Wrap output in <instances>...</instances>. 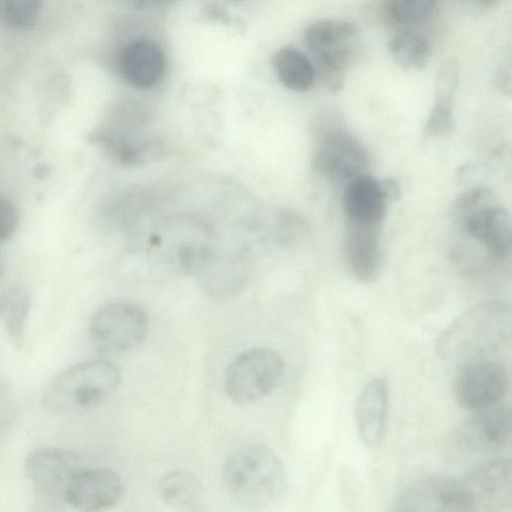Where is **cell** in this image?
<instances>
[{
    "mask_svg": "<svg viewBox=\"0 0 512 512\" xmlns=\"http://www.w3.org/2000/svg\"><path fill=\"white\" fill-rule=\"evenodd\" d=\"M512 310L508 303H478L455 318L438 336L436 351L453 364L480 360L509 343Z\"/></svg>",
    "mask_w": 512,
    "mask_h": 512,
    "instance_id": "obj_1",
    "label": "cell"
},
{
    "mask_svg": "<svg viewBox=\"0 0 512 512\" xmlns=\"http://www.w3.org/2000/svg\"><path fill=\"white\" fill-rule=\"evenodd\" d=\"M120 383L121 371L115 363L105 359L79 362L47 384L43 406L57 415L86 412L108 399Z\"/></svg>",
    "mask_w": 512,
    "mask_h": 512,
    "instance_id": "obj_2",
    "label": "cell"
},
{
    "mask_svg": "<svg viewBox=\"0 0 512 512\" xmlns=\"http://www.w3.org/2000/svg\"><path fill=\"white\" fill-rule=\"evenodd\" d=\"M150 123L147 109L133 101L115 104L89 134V141L107 156L124 165H138L163 153V143L146 134Z\"/></svg>",
    "mask_w": 512,
    "mask_h": 512,
    "instance_id": "obj_3",
    "label": "cell"
},
{
    "mask_svg": "<svg viewBox=\"0 0 512 512\" xmlns=\"http://www.w3.org/2000/svg\"><path fill=\"white\" fill-rule=\"evenodd\" d=\"M223 480L236 502L249 508H261L282 492L285 471L272 450L251 444L229 456L224 465Z\"/></svg>",
    "mask_w": 512,
    "mask_h": 512,
    "instance_id": "obj_4",
    "label": "cell"
},
{
    "mask_svg": "<svg viewBox=\"0 0 512 512\" xmlns=\"http://www.w3.org/2000/svg\"><path fill=\"white\" fill-rule=\"evenodd\" d=\"M304 40L324 83L332 91L340 89L358 49L357 28L345 20L320 19L308 26Z\"/></svg>",
    "mask_w": 512,
    "mask_h": 512,
    "instance_id": "obj_5",
    "label": "cell"
},
{
    "mask_svg": "<svg viewBox=\"0 0 512 512\" xmlns=\"http://www.w3.org/2000/svg\"><path fill=\"white\" fill-rule=\"evenodd\" d=\"M285 373L282 356L270 348H253L236 356L224 375L227 396L241 405L252 404L271 394Z\"/></svg>",
    "mask_w": 512,
    "mask_h": 512,
    "instance_id": "obj_6",
    "label": "cell"
},
{
    "mask_svg": "<svg viewBox=\"0 0 512 512\" xmlns=\"http://www.w3.org/2000/svg\"><path fill=\"white\" fill-rule=\"evenodd\" d=\"M148 318L136 304L113 301L93 315L89 334L95 349L104 355H116L139 346L147 336Z\"/></svg>",
    "mask_w": 512,
    "mask_h": 512,
    "instance_id": "obj_7",
    "label": "cell"
},
{
    "mask_svg": "<svg viewBox=\"0 0 512 512\" xmlns=\"http://www.w3.org/2000/svg\"><path fill=\"white\" fill-rule=\"evenodd\" d=\"M323 127L313 155L315 168L326 177L346 180L364 174L369 155L357 136L335 119Z\"/></svg>",
    "mask_w": 512,
    "mask_h": 512,
    "instance_id": "obj_8",
    "label": "cell"
},
{
    "mask_svg": "<svg viewBox=\"0 0 512 512\" xmlns=\"http://www.w3.org/2000/svg\"><path fill=\"white\" fill-rule=\"evenodd\" d=\"M395 510L404 512H475L464 477L434 475L418 479L398 496Z\"/></svg>",
    "mask_w": 512,
    "mask_h": 512,
    "instance_id": "obj_9",
    "label": "cell"
},
{
    "mask_svg": "<svg viewBox=\"0 0 512 512\" xmlns=\"http://www.w3.org/2000/svg\"><path fill=\"white\" fill-rule=\"evenodd\" d=\"M512 413L509 407L477 411L450 435L448 449L456 456H478L504 448L511 439Z\"/></svg>",
    "mask_w": 512,
    "mask_h": 512,
    "instance_id": "obj_10",
    "label": "cell"
},
{
    "mask_svg": "<svg viewBox=\"0 0 512 512\" xmlns=\"http://www.w3.org/2000/svg\"><path fill=\"white\" fill-rule=\"evenodd\" d=\"M460 366L452 388L462 408L475 412L491 408L507 393L510 376L501 363L480 359Z\"/></svg>",
    "mask_w": 512,
    "mask_h": 512,
    "instance_id": "obj_11",
    "label": "cell"
},
{
    "mask_svg": "<svg viewBox=\"0 0 512 512\" xmlns=\"http://www.w3.org/2000/svg\"><path fill=\"white\" fill-rule=\"evenodd\" d=\"M81 468L76 455L60 448L37 449L25 460L33 487L43 496L61 501Z\"/></svg>",
    "mask_w": 512,
    "mask_h": 512,
    "instance_id": "obj_12",
    "label": "cell"
},
{
    "mask_svg": "<svg viewBox=\"0 0 512 512\" xmlns=\"http://www.w3.org/2000/svg\"><path fill=\"white\" fill-rule=\"evenodd\" d=\"M123 492V481L115 471L105 467H82L73 479L64 502L82 511H101L116 505Z\"/></svg>",
    "mask_w": 512,
    "mask_h": 512,
    "instance_id": "obj_13",
    "label": "cell"
},
{
    "mask_svg": "<svg viewBox=\"0 0 512 512\" xmlns=\"http://www.w3.org/2000/svg\"><path fill=\"white\" fill-rule=\"evenodd\" d=\"M458 222L466 234L485 248L491 258L503 261L510 257L512 226L507 209L493 202L466 215Z\"/></svg>",
    "mask_w": 512,
    "mask_h": 512,
    "instance_id": "obj_14",
    "label": "cell"
},
{
    "mask_svg": "<svg viewBox=\"0 0 512 512\" xmlns=\"http://www.w3.org/2000/svg\"><path fill=\"white\" fill-rule=\"evenodd\" d=\"M474 501L475 512L503 511L512 503L510 460L496 459L464 476Z\"/></svg>",
    "mask_w": 512,
    "mask_h": 512,
    "instance_id": "obj_15",
    "label": "cell"
},
{
    "mask_svg": "<svg viewBox=\"0 0 512 512\" xmlns=\"http://www.w3.org/2000/svg\"><path fill=\"white\" fill-rule=\"evenodd\" d=\"M344 254L349 270L360 282H372L381 267L380 224L348 221Z\"/></svg>",
    "mask_w": 512,
    "mask_h": 512,
    "instance_id": "obj_16",
    "label": "cell"
},
{
    "mask_svg": "<svg viewBox=\"0 0 512 512\" xmlns=\"http://www.w3.org/2000/svg\"><path fill=\"white\" fill-rule=\"evenodd\" d=\"M389 388L384 378H373L362 388L355 406L359 438L369 447L378 446L386 432Z\"/></svg>",
    "mask_w": 512,
    "mask_h": 512,
    "instance_id": "obj_17",
    "label": "cell"
},
{
    "mask_svg": "<svg viewBox=\"0 0 512 512\" xmlns=\"http://www.w3.org/2000/svg\"><path fill=\"white\" fill-rule=\"evenodd\" d=\"M166 58L161 47L149 39H137L120 53L119 70L123 78L137 88H150L163 77Z\"/></svg>",
    "mask_w": 512,
    "mask_h": 512,
    "instance_id": "obj_18",
    "label": "cell"
},
{
    "mask_svg": "<svg viewBox=\"0 0 512 512\" xmlns=\"http://www.w3.org/2000/svg\"><path fill=\"white\" fill-rule=\"evenodd\" d=\"M389 199L382 180L366 173L347 182L343 204L348 221L381 224Z\"/></svg>",
    "mask_w": 512,
    "mask_h": 512,
    "instance_id": "obj_19",
    "label": "cell"
},
{
    "mask_svg": "<svg viewBox=\"0 0 512 512\" xmlns=\"http://www.w3.org/2000/svg\"><path fill=\"white\" fill-rule=\"evenodd\" d=\"M273 67L282 85L292 91L305 92L315 82L317 73L313 63L295 47L278 50L273 58Z\"/></svg>",
    "mask_w": 512,
    "mask_h": 512,
    "instance_id": "obj_20",
    "label": "cell"
},
{
    "mask_svg": "<svg viewBox=\"0 0 512 512\" xmlns=\"http://www.w3.org/2000/svg\"><path fill=\"white\" fill-rule=\"evenodd\" d=\"M30 306V294L24 288L11 287L0 294V320L10 340L17 346L23 342Z\"/></svg>",
    "mask_w": 512,
    "mask_h": 512,
    "instance_id": "obj_21",
    "label": "cell"
},
{
    "mask_svg": "<svg viewBox=\"0 0 512 512\" xmlns=\"http://www.w3.org/2000/svg\"><path fill=\"white\" fill-rule=\"evenodd\" d=\"M157 493L167 505L189 508L198 502L201 487L189 472L174 470L164 474L157 483Z\"/></svg>",
    "mask_w": 512,
    "mask_h": 512,
    "instance_id": "obj_22",
    "label": "cell"
},
{
    "mask_svg": "<svg viewBox=\"0 0 512 512\" xmlns=\"http://www.w3.org/2000/svg\"><path fill=\"white\" fill-rule=\"evenodd\" d=\"M389 52L393 60L403 69H423L431 55L429 41L414 31H401L389 42Z\"/></svg>",
    "mask_w": 512,
    "mask_h": 512,
    "instance_id": "obj_23",
    "label": "cell"
},
{
    "mask_svg": "<svg viewBox=\"0 0 512 512\" xmlns=\"http://www.w3.org/2000/svg\"><path fill=\"white\" fill-rule=\"evenodd\" d=\"M44 0H0V23L16 31L33 29L40 18Z\"/></svg>",
    "mask_w": 512,
    "mask_h": 512,
    "instance_id": "obj_24",
    "label": "cell"
},
{
    "mask_svg": "<svg viewBox=\"0 0 512 512\" xmlns=\"http://www.w3.org/2000/svg\"><path fill=\"white\" fill-rule=\"evenodd\" d=\"M438 0H387L386 11L391 20L402 25L425 21L433 13Z\"/></svg>",
    "mask_w": 512,
    "mask_h": 512,
    "instance_id": "obj_25",
    "label": "cell"
},
{
    "mask_svg": "<svg viewBox=\"0 0 512 512\" xmlns=\"http://www.w3.org/2000/svg\"><path fill=\"white\" fill-rule=\"evenodd\" d=\"M459 82V67L455 59H446L440 66L435 78V101L454 105Z\"/></svg>",
    "mask_w": 512,
    "mask_h": 512,
    "instance_id": "obj_26",
    "label": "cell"
},
{
    "mask_svg": "<svg viewBox=\"0 0 512 512\" xmlns=\"http://www.w3.org/2000/svg\"><path fill=\"white\" fill-rule=\"evenodd\" d=\"M494 202L492 191L487 187H476L462 192L453 204V215L458 221L466 215Z\"/></svg>",
    "mask_w": 512,
    "mask_h": 512,
    "instance_id": "obj_27",
    "label": "cell"
},
{
    "mask_svg": "<svg viewBox=\"0 0 512 512\" xmlns=\"http://www.w3.org/2000/svg\"><path fill=\"white\" fill-rule=\"evenodd\" d=\"M307 231L305 220L295 212H282L276 224L278 241L283 245H293L302 240Z\"/></svg>",
    "mask_w": 512,
    "mask_h": 512,
    "instance_id": "obj_28",
    "label": "cell"
},
{
    "mask_svg": "<svg viewBox=\"0 0 512 512\" xmlns=\"http://www.w3.org/2000/svg\"><path fill=\"white\" fill-rule=\"evenodd\" d=\"M453 106L434 102L424 129L428 137L442 136L452 132L454 128Z\"/></svg>",
    "mask_w": 512,
    "mask_h": 512,
    "instance_id": "obj_29",
    "label": "cell"
},
{
    "mask_svg": "<svg viewBox=\"0 0 512 512\" xmlns=\"http://www.w3.org/2000/svg\"><path fill=\"white\" fill-rule=\"evenodd\" d=\"M18 225V213L8 198L0 195V242L11 238Z\"/></svg>",
    "mask_w": 512,
    "mask_h": 512,
    "instance_id": "obj_30",
    "label": "cell"
},
{
    "mask_svg": "<svg viewBox=\"0 0 512 512\" xmlns=\"http://www.w3.org/2000/svg\"><path fill=\"white\" fill-rule=\"evenodd\" d=\"M113 4L129 8H143L151 5L170 3L176 0H109Z\"/></svg>",
    "mask_w": 512,
    "mask_h": 512,
    "instance_id": "obj_31",
    "label": "cell"
},
{
    "mask_svg": "<svg viewBox=\"0 0 512 512\" xmlns=\"http://www.w3.org/2000/svg\"><path fill=\"white\" fill-rule=\"evenodd\" d=\"M477 4H480L482 6H493L495 5L499 0H471Z\"/></svg>",
    "mask_w": 512,
    "mask_h": 512,
    "instance_id": "obj_32",
    "label": "cell"
},
{
    "mask_svg": "<svg viewBox=\"0 0 512 512\" xmlns=\"http://www.w3.org/2000/svg\"><path fill=\"white\" fill-rule=\"evenodd\" d=\"M234 1H243V0H234Z\"/></svg>",
    "mask_w": 512,
    "mask_h": 512,
    "instance_id": "obj_33",
    "label": "cell"
}]
</instances>
